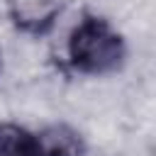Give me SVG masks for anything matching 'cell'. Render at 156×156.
I'll use <instances>...</instances> for the list:
<instances>
[{
	"mask_svg": "<svg viewBox=\"0 0 156 156\" xmlns=\"http://www.w3.org/2000/svg\"><path fill=\"white\" fill-rule=\"evenodd\" d=\"M66 12V0H5L10 27L29 39L49 37Z\"/></svg>",
	"mask_w": 156,
	"mask_h": 156,
	"instance_id": "7a4b0ae2",
	"label": "cell"
},
{
	"mask_svg": "<svg viewBox=\"0 0 156 156\" xmlns=\"http://www.w3.org/2000/svg\"><path fill=\"white\" fill-rule=\"evenodd\" d=\"M129 44L127 37L100 12L80 10L63 44V66L73 76L105 78L127 66Z\"/></svg>",
	"mask_w": 156,
	"mask_h": 156,
	"instance_id": "6da1fadb",
	"label": "cell"
},
{
	"mask_svg": "<svg viewBox=\"0 0 156 156\" xmlns=\"http://www.w3.org/2000/svg\"><path fill=\"white\" fill-rule=\"evenodd\" d=\"M37 156H88L83 132L68 122H49L34 129Z\"/></svg>",
	"mask_w": 156,
	"mask_h": 156,
	"instance_id": "3957f363",
	"label": "cell"
},
{
	"mask_svg": "<svg viewBox=\"0 0 156 156\" xmlns=\"http://www.w3.org/2000/svg\"><path fill=\"white\" fill-rule=\"evenodd\" d=\"M2 68H5V58H2V49H0V76H2Z\"/></svg>",
	"mask_w": 156,
	"mask_h": 156,
	"instance_id": "5b68a950",
	"label": "cell"
},
{
	"mask_svg": "<svg viewBox=\"0 0 156 156\" xmlns=\"http://www.w3.org/2000/svg\"><path fill=\"white\" fill-rule=\"evenodd\" d=\"M0 156H37L34 129L12 119H0Z\"/></svg>",
	"mask_w": 156,
	"mask_h": 156,
	"instance_id": "277c9868",
	"label": "cell"
}]
</instances>
